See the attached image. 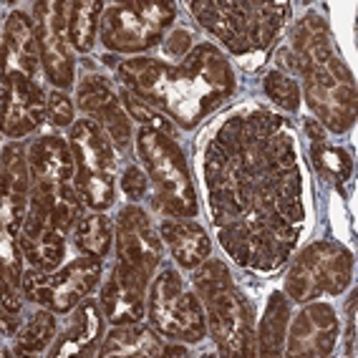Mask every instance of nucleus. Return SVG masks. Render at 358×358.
Segmentation results:
<instances>
[{
  "label": "nucleus",
  "mask_w": 358,
  "mask_h": 358,
  "mask_svg": "<svg viewBox=\"0 0 358 358\" xmlns=\"http://www.w3.org/2000/svg\"><path fill=\"white\" fill-rule=\"evenodd\" d=\"M76 248L89 257H103L111 248V222L103 215H91L76 230Z\"/></svg>",
  "instance_id": "26"
},
{
  "label": "nucleus",
  "mask_w": 358,
  "mask_h": 358,
  "mask_svg": "<svg viewBox=\"0 0 358 358\" xmlns=\"http://www.w3.org/2000/svg\"><path fill=\"white\" fill-rule=\"evenodd\" d=\"M101 333H103V318L99 313V306L94 301H86L83 306H78V310L71 318L66 333L56 341L53 356L56 358L91 356V353L96 351Z\"/></svg>",
  "instance_id": "18"
},
{
  "label": "nucleus",
  "mask_w": 358,
  "mask_h": 358,
  "mask_svg": "<svg viewBox=\"0 0 358 358\" xmlns=\"http://www.w3.org/2000/svg\"><path fill=\"white\" fill-rule=\"evenodd\" d=\"M122 189H124V192H127L131 199L144 197V192H147V177H144V174L139 172V166H129L127 172H124Z\"/></svg>",
  "instance_id": "36"
},
{
  "label": "nucleus",
  "mask_w": 358,
  "mask_h": 358,
  "mask_svg": "<svg viewBox=\"0 0 358 358\" xmlns=\"http://www.w3.org/2000/svg\"><path fill=\"white\" fill-rule=\"evenodd\" d=\"M265 94H268L280 109L295 111L301 106V89H298V83H295V78H290L288 73H282V71H273V73L265 76Z\"/></svg>",
  "instance_id": "31"
},
{
  "label": "nucleus",
  "mask_w": 358,
  "mask_h": 358,
  "mask_svg": "<svg viewBox=\"0 0 358 358\" xmlns=\"http://www.w3.org/2000/svg\"><path fill=\"white\" fill-rule=\"evenodd\" d=\"M56 336V318L51 313H36L28 320L23 331L18 333L15 341V353L26 356V353H41L45 351V345L51 343Z\"/></svg>",
  "instance_id": "27"
},
{
  "label": "nucleus",
  "mask_w": 358,
  "mask_h": 358,
  "mask_svg": "<svg viewBox=\"0 0 358 358\" xmlns=\"http://www.w3.org/2000/svg\"><path fill=\"white\" fill-rule=\"evenodd\" d=\"M122 99H124V103H127L129 114L141 124V129H154V131H162V134L172 136L174 139V127L166 122L162 114H157L149 103L139 101V99H136L134 94H129V91H122Z\"/></svg>",
  "instance_id": "33"
},
{
  "label": "nucleus",
  "mask_w": 358,
  "mask_h": 358,
  "mask_svg": "<svg viewBox=\"0 0 358 358\" xmlns=\"http://www.w3.org/2000/svg\"><path fill=\"white\" fill-rule=\"evenodd\" d=\"M119 76L141 101L159 106L185 127L197 124L235 89L230 66L212 45L194 48L182 66L131 58L119 66Z\"/></svg>",
  "instance_id": "1"
},
{
  "label": "nucleus",
  "mask_w": 358,
  "mask_h": 358,
  "mask_svg": "<svg viewBox=\"0 0 358 358\" xmlns=\"http://www.w3.org/2000/svg\"><path fill=\"white\" fill-rule=\"evenodd\" d=\"M162 237L172 248V255L182 268H197L210 255V240L207 232L197 222L187 220H166L162 224Z\"/></svg>",
  "instance_id": "20"
},
{
  "label": "nucleus",
  "mask_w": 358,
  "mask_h": 358,
  "mask_svg": "<svg viewBox=\"0 0 358 358\" xmlns=\"http://www.w3.org/2000/svg\"><path fill=\"white\" fill-rule=\"evenodd\" d=\"M306 131H308V139H313L315 144H318V141H323V129H320V122H315V119H308Z\"/></svg>",
  "instance_id": "38"
},
{
  "label": "nucleus",
  "mask_w": 358,
  "mask_h": 358,
  "mask_svg": "<svg viewBox=\"0 0 358 358\" xmlns=\"http://www.w3.org/2000/svg\"><path fill=\"white\" fill-rule=\"evenodd\" d=\"M36 36H38L41 61L56 86L66 89L73 81V56L69 48L71 3H36Z\"/></svg>",
  "instance_id": "10"
},
{
  "label": "nucleus",
  "mask_w": 358,
  "mask_h": 358,
  "mask_svg": "<svg viewBox=\"0 0 358 358\" xmlns=\"http://www.w3.org/2000/svg\"><path fill=\"white\" fill-rule=\"evenodd\" d=\"M48 103L33 78L20 73L3 76V131L8 136H26L43 124Z\"/></svg>",
  "instance_id": "11"
},
{
  "label": "nucleus",
  "mask_w": 358,
  "mask_h": 358,
  "mask_svg": "<svg viewBox=\"0 0 358 358\" xmlns=\"http://www.w3.org/2000/svg\"><path fill=\"white\" fill-rule=\"evenodd\" d=\"M48 116H51V122L56 127H69L73 122V103H71V99L66 94L53 91L48 96Z\"/></svg>",
  "instance_id": "35"
},
{
  "label": "nucleus",
  "mask_w": 358,
  "mask_h": 358,
  "mask_svg": "<svg viewBox=\"0 0 358 358\" xmlns=\"http://www.w3.org/2000/svg\"><path fill=\"white\" fill-rule=\"evenodd\" d=\"M220 243H222V248L227 250L240 265H250V230L243 217L235 220V222L222 224Z\"/></svg>",
  "instance_id": "32"
},
{
  "label": "nucleus",
  "mask_w": 358,
  "mask_h": 358,
  "mask_svg": "<svg viewBox=\"0 0 358 358\" xmlns=\"http://www.w3.org/2000/svg\"><path fill=\"white\" fill-rule=\"evenodd\" d=\"M31 172L38 182H51V185H66L73 177V152L64 139L58 136H43L31 147Z\"/></svg>",
  "instance_id": "19"
},
{
  "label": "nucleus",
  "mask_w": 358,
  "mask_h": 358,
  "mask_svg": "<svg viewBox=\"0 0 358 358\" xmlns=\"http://www.w3.org/2000/svg\"><path fill=\"white\" fill-rule=\"evenodd\" d=\"M71 147L78 166L76 192L89 207L106 210L114 202L116 162L111 144L96 122L83 119L71 129Z\"/></svg>",
  "instance_id": "4"
},
{
  "label": "nucleus",
  "mask_w": 358,
  "mask_h": 358,
  "mask_svg": "<svg viewBox=\"0 0 358 358\" xmlns=\"http://www.w3.org/2000/svg\"><path fill=\"white\" fill-rule=\"evenodd\" d=\"M207 323L217 341L222 356H255V333H252V310L240 290L230 285L207 301Z\"/></svg>",
  "instance_id": "9"
},
{
  "label": "nucleus",
  "mask_w": 358,
  "mask_h": 358,
  "mask_svg": "<svg viewBox=\"0 0 358 358\" xmlns=\"http://www.w3.org/2000/svg\"><path fill=\"white\" fill-rule=\"evenodd\" d=\"M96 124H101L106 129V134L111 136V141L122 152L129 149V144H131V124H129V116L122 111V106H111V109L101 111L96 116Z\"/></svg>",
  "instance_id": "34"
},
{
  "label": "nucleus",
  "mask_w": 358,
  "mask_h": 358,
  "mask_svg": "<svg viewBox=\"0 0 358 358\" xmlns=\"http://www.w3.org/2000/svg\"><path fill=\"white\" fill-rule=\"evenodd\" d=\"M313 157V166L318 169V174L328 182H345V179L351 177V169H353V162L348 157V152L341 147H328L323 141H318L310 152Z\"/></svg>",
  "instance_id": "28"
},
{
  "label": "nucleus",
  "mask_w": 358,
  "mask_h": 358,
  "mask_svg": "<svg viewBox=\"0 0 358 358\" xmlns=\"http://www.w3.org/2000/svg\"><path fill=\"white\" fill-rule=\"evenodd\" d=\"M99 15H101V3L89 0V3H71V18H69V38L71 45L78 51H91L94 36H96Z\"/></svg>",
  "instance_id": "25"
},
{
  "label": "nucleus",
  "mask_w": 358,
  "mask_h": 358,
  "mask_svg": "<svg viewBox=\"0 0 358 358\" xmlns=\"http://www.w3.org/2000/svg\"><path fill=\"white\" fill-rule=\"evenodd\" d=\"M232 285V278L224 268V262L220 260H207L199 265V270L194 273V288H197L202 301H212L217 293L227 290Z\"/></svg>",
  "instance_id": "30"
},
{
  "label": "nucleus",
  "mask_w": 358,
  "mask_h": 358,
  "mask_svg": "<svg viewBox=\"0 0 358 358\" xmlns=\"http://www.w3.org/2000/svg\"><path fill=\"white\" fill-rule=\"evenodd\" d=\"M20 252L31 260L36 270L48 273V270L58 268V262L64 260V235L48 230L36 237H20Z\"/></svg>",
  "instance_id": "24"
},
{
  "label": "nucleus",
  "mask_w": 358,
  "mask_h": 358,
  "mask_svg": "<svg viewBox=\"0 0 358 358\" xmlns=\"http://www.w3.org/2000/svg\"><path fill=\"white\" fill-rule=\"evenodd\" d=\"M149 275L139 268L122 262L101 290V308L114 326H129L144 315V290Z\"/></svg>",
  "instance_id": "12"
},
{
  "label": "nucleus",
  "mask_w": 358,
  "mask_h": 358,
  "mask_svg": "<svg viewBox=\"0 0 358 358\" xmlns=\"http://www.w3.org/2000/svg\"><path fill=\"white\" fill-rule=\"evenodd\" d=\"M78 106L83 111H89V114L99 116L101 111L111 109V106H119V101H116L114 91L103 78L89 76L83 78V83L78 86Z\"/></svg>",
  "instance_id": "29"
},
{
  "label": "nucleus",
  "mask_w": 358,
  "mask_h": 358,
  "mask_svg": "<svg viewBox=\"0 0 358 358\" xmlns=\"http://www.w3.org/2000/svg\"><path fill=\"white\" fill-rule=\"evenodd\" d=\"M351 280V255L336 243H318L298 257L290 270L285 293L293 301H315L320 295H338Z\"/></svg>",
  "instance_id": "7"
},
{
  "label": "nucleus",
  "mask_w": 358,
  "mask_h": 358,
  "mask_svg": "<svg viewBox=\"0 0 358 358\" xmlns=\"http://www.w3.org/2000/svg\"><path fill=\"white\" fill-rule=\"evenodd\" d=\"M162 353H166V356H182L185 348H179V345H169V348H164Z\"/></svg>",
  "instance_id": "39"
},
{
  "label": "nucleus",
  "mask_w": 358,
  "mask_h": 358,
  "mask_svg": "<svg viewBox=\"0 0 358 358\" xmlns=\"http://www.w3.org/2000/svg\"><path fill=\"white\" fill-rule=\"evenodd\" d=\"M164 351L162 348V341L154 336L149 328H122V331H114L106 338L101 348V356H119V358H152L159 356Z\"/></svg>",
  "instance_id": "22"
},
{
  "label": "nucleus",
  "mask_w": 358,
  "mask_h": 358,
  "mask_svg": "<svg viewBox=\"0 0 358 358\" xmlns=\"http://www.w3.org/2000/svg\"><path fill=\"white\" fill-rule=\"evenodd\" d=\"M285 326H288V298L280 293H273L260 320V336H257L255 353H260V356H280Z\"/></svg>",
  "instance_id": "23"
},
{
  "label": "nucleus",
  "mask_w": 358,
  "mask_h": 358,
  "mask_svg": "<svg viewBox=\"0 0 358 358\" xmlns=\"http://www.w3.org/2000/svg\"><path fill=\"white\" fill-rule=\"evenodd\" d=\"M174 20L172 3H124L111 6L101 20V41L106 48L136 53L162 41L164 28Z\"/></svg>",
  "instance_id": "5"
},
{
  "label": "nucleus",
  "mask_w": 358,
  "mask_h": 358,
  "mask_svg": "<svg viewBox=\"0 0 358 358\" xmlns=\"http://www.w3.org/2000/svg\"><path fill=\"white\" fill-rule=\"evenodd\" d=\"M303 86L310 109L333 131H345L356 119V86L348 66L336 53L326 64L303 71Z\"/></svg>",
  "instance_id": "6"
},
{
  "label": "nucleus",
  "mask_w": 358,
  "mask_h": 358,
  "mask_svg": "<svg viewBox=\"0 0 358 358\" xmlns=\"http://www.w3.org/2000/svg\"><path fill=\"white\" fill-rule=\"evenodd\" d=\"M338 338V320L326 303L308 306L290 328L288 356H328Z\"/></svg>",
  "instance_id": "14"
},
{
  "label": "nucleus",
  "mask_w": 358,
  "mask_h": 358,
  "mask_svg": "<svg viewBox=\"0 0 358 358\" xmlns=\"http://www.w3.org/2000/svg\"><path fill=\"white\" fill-rule=\"evenodd\" d=\"M197 20L232 53L262 51L275 41L288 3H192Z\"/></svg>",
  "instance_id": "2"
},
{
  "label": "nucleus",
  "mask_w": 358,
  "mask_h": 358,
  "mask_svg": "<svg viewBox=\"0 0 358 358\" xmlns=\"http://www.w3.org/2000/svg\"><path fill=\"white\" fill-rule=\"evenodd\" d=\"M192 43V41H189V33L187 31H182V33H174L172 36V41H169V43H166V53H179V56H182V53L187 51V45Z\"/></svg>",
  "instance_id": "37"
},
{
  "label": "nucleus",
  "mask_w": 358,
  "mask_h": 358,
  "mask_svg": "<svg viewBox=\"0 0 358 358\" xmlns=\"http://www.w3.org/2000/svg\"><path fill=\"white\" fill-rule=\"evenodd\" d=\"M119 257L147 275L162 260V240L139 207H127L119 215Z\"/></svg>",
  "instance_id": "13"
},
{
  "label": "nucleus",
  "mask_w": 358,
  "mask_h": 358,
  "mask_svg": "<svg viewBox=\"0 0 358 358\" xmlns=\"http://www.w3.org/2000/svg\"><path fill=\"white\" fill-rule=\"evenodd\" d=\"M38 36L28 15L13 13L6 23L3 41V76L20 73L26 78L38 76Z\"/></svg>",
  "instance_id": "16"
},
{
  "label": "nucleus",
  "mask_w": 358,
  "mask_h": 358,
  "mask_svg": "<svg viewBox=\"0 0 358 358\" xmlns=\"http://www.w3.org/2000/svg\"><path fill=\"white\" fill-rule=\"evenodd\" d=\"M136 144H139V157L157 185V207L169 215L192 217L197 212V197L189 182L185 154L177 147V141L154 129H141Z\"/></svg>",
  "instance_id": "3"
},
{
  "label": "nucleus",
  "mask_w": 358,
  "mask_h": 358,
  "mask_svg": "<svg viewBox=\"0 0 358 358\" xmlns=\"http://www.w3.org/2000/svg\"><path fill=\"white\" fill-rule=\"evenodd\" d=\"M149 318L162 336L197 343L205 338L207 320L199 301L192 293H187L177 273L166 270L157 278L149 295Z\"/></svg>",
  "instance_id": "8"
},
{
  "label": "nucleus",
  "mask_w": 358,
  "mask_h": 358,
  "mask_svg": "<svg viewBox=\"0 0 358 358\" xmlns=\"http://www.w3.org/2000/svg\"><path fill=\"white\" fill-rule=\"evenodd\" d=\"M0 187H3V224H6V232H18V227H23L28 205V164L23 159V152H20L18 144H10V147L3 149V179H0Z\"/></svg>",
  "instance_id": "17"
},
{
  "label": "nucleus",
  "mask_w": 358,
  "mask_h": 358,
  "mask_svg": "<svg viewBox=\"0 0 358 358\" xmlns=\"http://www.w3.org/2000/svg\"><path fill=\"white\" fill-rule=\"evenodd\" d=\"M293 51L295 58H298V73L326 64L331 58L333 51L331 41H328V28L320 15L310 13L301 20V26L293 33Z\"/></svg>",
  "instance_id": "21"
},
{
  "label": "nucleus",
  "mask_w": 358,
  "mask_h": 358,
  "mask_svg": "<svg viewBox=\"0 0 358 358\" xmlns=\"http://www.w3.org/2000/svg\"><path fill=\"white\" fill-rule=\"evenodd\" d=\"M99 275H101V262L99 257H81L66 265L56 278L48 280V288L43 295V306H48L56 313H66L78 301H83L91 290L99 285Z\"/></svg>",
  "instance_id": "15"
}]
</instances>
